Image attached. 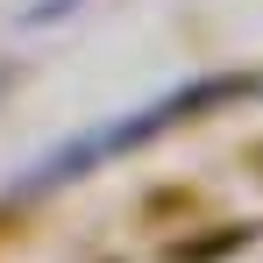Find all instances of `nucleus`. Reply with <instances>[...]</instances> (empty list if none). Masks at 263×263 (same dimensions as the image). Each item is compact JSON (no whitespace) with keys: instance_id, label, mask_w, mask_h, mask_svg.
<instances>
[{"instance_id":"nucleus-1","label":"nucleus","mask_w":263,"mask_h":263,"mask_svg":"<svg viewBox=\"0 0 263 263\" xmlns=\"http://www.w3.org/2000/svg\"><path fill=\"white\" fill-rule=\"evenodd\" d=\"M256 79H242V71H214V79H185L171 86L164 100H142L128 114H114V121H92V128L64 135L50 157H36L29 171L7 185V206H29V199H50V192H64V185H79V178L107 171V164H121L135 149H149V142H164V135L192 128V121H206L220 107H235V100H249Z\"/></svg>"},{"instance_id":"nucleus-3","label":"nucleus","mask_w":263,"mask_h":263,"mask_svg":"<svg viewBox=\"0 0 263 263\" xmlns=\"http://www.w3.org/2000/svg\"><path fill=\"white\" fill-rule=\"evenodd\" d=\"M249 92H256V100H263V79H256V86H249Z\"/></svg>"},{"instance_id":"nucleus-2","label":"nucleus","mask_w":263,"mask_h":263,"mask_svg":"<svg viewBox=\"0 0 263 263\" xmlns=\"http://www.w3.org/2000/svg\"><path fill=\"white\" fill-rule=\"evenodd\" d=\"M64 7H71V0H36V7H29V22H36V29H43V22H57V14H64Z\"/></svg>"}]
</instances>
